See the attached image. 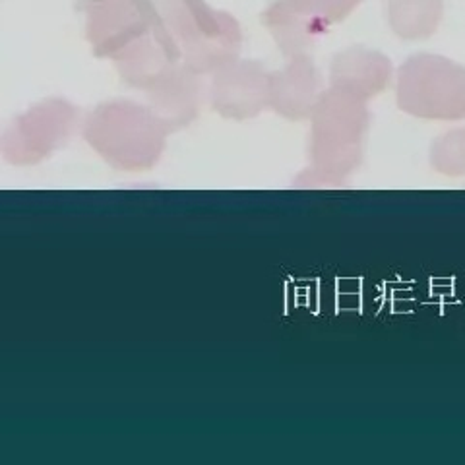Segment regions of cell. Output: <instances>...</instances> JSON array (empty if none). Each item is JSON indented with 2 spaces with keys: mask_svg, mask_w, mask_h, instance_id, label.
Listing matches in <instances>:
<instances>
[{
  "mask_svg": "<svg viewBox=\"0 0 465 465\" xmlns=\"http://www.w3.org/2000/svg\"><path fill=\"white\" fill-rule=\"evenodd\" d=\"M295 3L312 16L330 24L345 20L362 0H295Z\"/></svg>",
  "mask_w": 465,
  "mask_h": 465,
  "instance_id": "cell-8",
  "label": "cell"
},
{
  "mask_svg": "<svg viewBox=\"0 0 465 465\" xmlns=\"http://www.w3.org/2000/svg\"><path fill=\"white\" fill-rule=\"evenodd\" d=\"M398 105L429 121L465 119V66L439 54H415L398 72Z\"/></svg>",
  "mask_w": 465,
  "mask_h": 465,
  "instance_id": "cell-1",
  "label": "cell"
},
{
  "mask_svg": "<svg viewBox=\"0 0 465 465\" xmlns=\"http://www.w3.org/2000/svg\"><path fill=\"white\" fill-rule=\"evenodd\" d=\"M444 0H386V18L398 37L427 39L439 27Z\"/></svg>",
  "mask_w": 465,
  "mask_h": 465,
  "instance_id": "cell-6",
  "label": "cell"
},
{
  "mask_svg": "<svg viewBox=\"0 0 465 465\" xmlns=\"http://www.w3.org/2000/svg\"><path fill=\"white\" fill-rule=\"evenodd\" d=\"M432 167L446 174H463L465 173V128L450 130L432 143L430 152Z\"/></svg>",
  "mask_w": 465,
  "mask_h": 465,
  "instance_id": "cell-7",
  "label": "cell"
},
{
  "mask_svg": "<svg viewBox=\"0 0 465 465\" xmlns=\"http://www.w3.org/2000/svg\"><path fill=\"white\" fill-rule=\"evenodd\" d=\"M369 126L365 99L331 87L320 97L314 113V153L331 171L351 173L362 153V138Z\"/></svg>",
  "mask_w": 465,
  "mask_h": 465,
  "instance_id": "cell-2",
  "label": "cell"
},
{
  "mask_svg": "<svg viewBox=\"0 0 465 465\" xmlns=\"http://www.w3.org/2000/svg\"><path fill=\"white\" fill-rule=\"evenodd\" d=\"M391 64L384 54L362 47L349 49L333 58L331 84L333 87L351 92L361 99L381 95L390 85Z\"/></svg>",
  "mask_w": 465,
  "mask_h": 465,
  "instance_id": "cell-3",
  "label": "cell"
},
{
  "mask_svg": "<svg viewBox=\"0 0 465 465\" xmlns=\"http://www.w3.org/2000/svg\"><path fill=\"white\" fill-rule=\"evenodd\" d=\"M266 22L289 53L312 45L314 39L322 35L328 25L324 20L301 8L295 0H282V3L273 5L266 14Z\"/></svg>",
  "mask_w": 465,
  "mask_h": 465,
  "instance_id": "cell-4",
  "label": "cell"
},
{
  "mask_svg": "<svg viewBox=\"0 0 465 465\" xmlns=\"http://www.w3.org/2000/svg\"><path fill=\"white\" fill-rule=\"evenodd\" d=\"M316 92L318 74L314 66L309 61H304V58L293 61V64L283 70L282 74L273 76V105L278 107V111L295 116V119L311 111Z\"/></svg>",
  "mask_w": 465,
  "mask_h": 465,
  "instance_id": "cell-5",
  "label": "cell"
}]
</instances>
